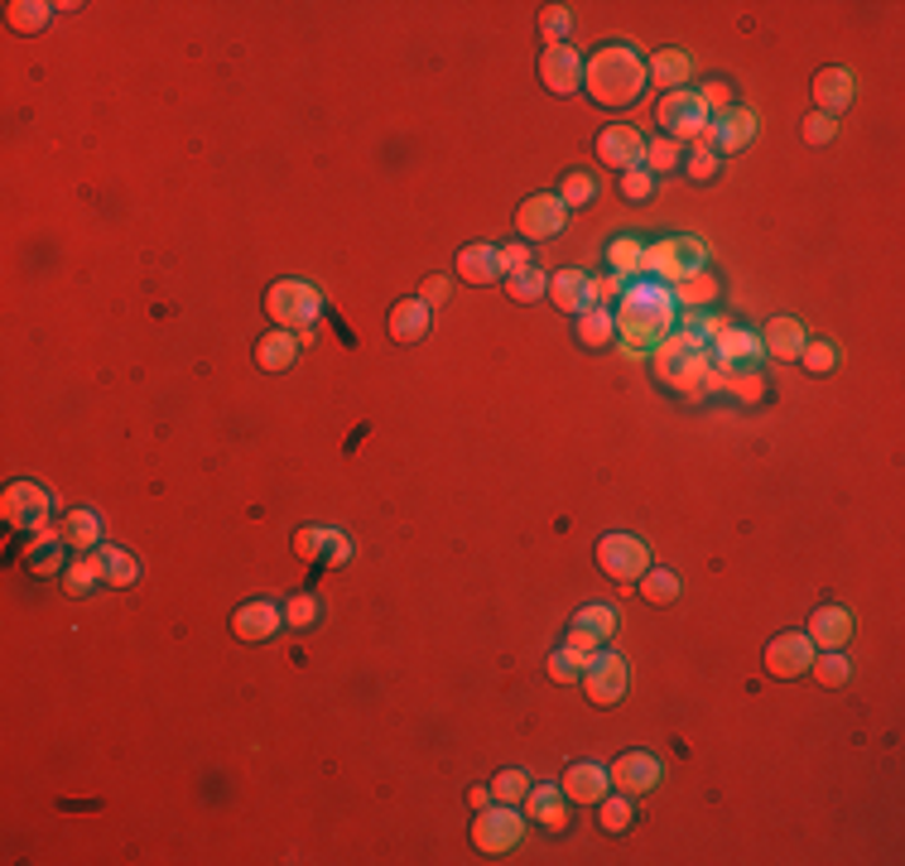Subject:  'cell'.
Instances as JSON below:
<instances>
[{"label":"cell","instance_id":"cell-32","mask_svg":"<svg viewBox=\"0 0 905 866\" xmlns=\"http://www.w3.org/2000/svg\"><path fill=\"white\" fill-rule=\"evenodd\" d=\"M569 626H578L583 636H593L597 645H607L612 636H617V626H622V616H617V607H607V602H583L573 612Z\"/></svg>","mask_w":905,"mask_h":866},{"label":"cell","instance_id":"cell-30","mask_svg":"<svg viewBox=\"0 0 905 866\" xmlns=\"http://www.w3.org/2000/svg\"><path fill=\"white\" fill-rule=\"evenodd\" d=\"M573 333H578V343H583V347L602 351V347L617 343V319H612V309L593 303V309H583V313L573 319Z\"/></svg>","mask_w":905,"mask_h":866},{"label":"cell","instance_id":"cell-60","mask_svg":"<svg viewBox=\"0 0 905 866\" xmlns=\"http://www.w3.org/2000/svg\"><path fill=\"white\" fill-rule=\"evenodd\" d=\"M467 804H473V813L487 809V804H491V785H473V789H467Z\"/></svg>","mask_w":905,"mask_h":866},{"label":"cell","instance_id":"cell-52","mask_svg":"<svg viewBox=\"0 0 905 866\" xmlns=\"http://www.w3.org/2000/svg\"><path fill=\"white\" fill-rule=\"evenodd\" d=\"M728 390L742 400V405H756V400L766 395V376L762 371H738V376H728Z\"/></svg>","mask_w":905,"mask_h":866},{"label":"cell","instance_id":"cell-5","mask_svg":"<svg viewBox=\"0 0 905 866\" xmlns=\"http://www.w3.org/2000/svg\"><path fill=\"white\" fill-rule=\"evenodd\" d=\"M708 371H713V357H708V347H689L680 333H670L665 343L655 347V376L674 390H684V395H694L698 385L708 381Z\"/></svg>","mask_w":905,"mask_h":866},{"label":"cell","instance_id":"cell-11","mask_svg":"<svg viewBox=\"0 0 905 866\" xmlns=\"http://www.w3.org/2000/svg\"><path fill=\"white\" fill-rule=\"evenodd\" d=\"M756 136V116L746 112V106H728V112H718V116H708V126H704V136L694 140V150H713L718 160L722 154H738L746 150Z\"/></svg>","mask_w":905,"mask_h":866},{"label":"cell","instance_id":"cell-12","mask_svg":"<svg viewBox=\"0 0 905 866\" xmlns=\"http://www.w3.org/2000/svg\"><path fill=\"white\" fill-rule=\"evenodd\" d=\"M569 222V207H564L559 193H530V198L515 207V231L535 246V241H554Z\"/></svg>","mask_w":905,"mask_h":866},{"label":"cell","instance_id":"cell-6","mask_svg":"<svg viewBox=\"0 0 905 866\" xmlns=\"http://www.w3.org/2000/svg\"><path fill=\"white\" fill-rule=\"evenodd\" d=\"M578 684H583L588 703L607 713V707H617V703L626 698V684H631V674H626V660H622V655L602 645L597 655H588V669H583V679H578Z\"/></svg>","mask_w":905,"mask_h":866},{"label":"cell","instance_id":"cell-53","mask_svg":"<svg viewBox=\"0 0 905 866\" xmlns=\"http://www.w3.org/2000/svg\"><path fill=\"white\" fill-rule=\"evenodd\" d=\"M684 174H689L694 183H713L718 174H722V160L713 150H694L689 160H684Z\"/></svg>","mask_w":905,"mask_h":866},{"label":"cell","instance_id":"cell-49","mask_svg":"<svg viewBox=\"0 0 905 866\" xmlns=\"http://www.w3.org/2000/svg\"><path fill=\"white\" fill-rule=\"evenodd\" d=\"M559 198H564V207H588L597 198V178L593 174H569L559 183Z\"/></svg>","mask_w":905,"mask_h":866},{"label":"cell","instance_id":"cell-54","mask_svg":"<svg viewBox=\"0 0 905 866\" xmlns=\"http://www.w3.org/2000/svg\"><path fill=\"white\" fill-rule=\"evenodd\" d=\"M698 102H704L708 116H718V112H728V106H732V88H728L722 78H713V82H704V88H698Z\"/></svg>","mask_w":905,"mask_h":866},{"label":"cell","instance_id":"cell-18","mask_svg":"<svg viewBox=\"0 0 905 866\" xmlns=\"http://www.w3.org/2000/svg\"><path fill=\"white\" fill-rule=\"evenodd\" d=\"M593 150H597V160L607 164V169L626 174V169H641V160H646V136H641L636 126H602V136L593 140Z\"/></svg>","mask_w":905,"mask_h":866},{"label":"cell","instance_id":"cell-1","mask_svg":"<svg viewBox=\"0 0 905 866\" xmlns=\"http://www.w3.org/2000/svg\"><path fill=\"white\" fill-rule=\"evenodd\" d=\"M674 309H680L674 295L665 285H655V279L626 285V295L617 299V309H612V319H617V343L631 351V357L655 351L674 327Z\"/></svg>","mask_w":905,"mask_h":866},{"label":"cell","instance_id":"cell-41","mask_svg":"<svg viewBox=\"0 0 905 866\" xmlns=\"http://www.w3.org/2000/svg\"><path fill=\"white\" fill-rule=\"evenodd\" d=\"M670 295H674V303H684V309H698V303H713V299H718V279L708 275V270H698V275H689V279H680Z\"/></svg>","mask_w":905,"mask_h":866},{"label":"cell","instance_id":"cell-4","mask_svg":"<svg viewBox=\"0 0 905 866\" xmlns=\"http://www.w3.org/2000/svg\"><path fill=\"white\" fill-rule=\"evenodd\" d=\"M698 270H708V251L698 236H665L655 246H646V275L641 279H655V285L674 289L680 279H689Z\"/></svg>","mask_w":905,"mask_h":866},{"label":"cell","instance_id":"cell-17","mask_svg":"<svg viewBox=\"0 0 905 866\" xmlns=\"http://www.w3.org/2000/svg\"><path fill=\"white\" fill-rule=\"evenodd\" d=\"M539 82L554 92V96H573L583 88V58H578L573 44H545L539 54Z\"/></svg>","mask_w":905,"mask_h":866},{"label":"cell","instance_id":"cell-35","mask_svg":"<svg viewBox=\"0 0 905 866\" xmlns=\"http://www.w3.org/2000/svg\"><path fill=\"white\" fill-rule=\"evenodd\" d=\"M92 588H102V564H96V549L78 554L72 564L63 568V592L68 597H88Z\"/></svg>","mask_w":905,"mask_h":866},{"label":"cell","instance_id":"cell-3","mask_svg":"<svg viewBox=\"0 0 905 866\" xmlns=\"http://www.w3.org/2000/svg\"><path fill=\"white\" fill-rule=\"evenodd\" d=\"M265 313H270L275 327H285V333L309 337L313 323H318V313H323V295L309 285V279L285 275V279H275V285L265 289Z\"/></svg>","mask_w":905,"mask_h":866},{"label":"cell","instance_id":"cell-44","mask_svg":"<svg viewBox=\"0 0 905 866\" xmlns=\"http://www.w3.org/2000/svg\"><path fill=\"white\" fill-rule=\"evenodd\" d=\"M583 669H588V655L569 650V645H559V650L549 655V679H554V684H578Z\"/></svg>","mask_w":905,"mask_h":866},{"label":"cell","instance_id":"cell-43","mask_svg":"<svg viewBox=\"0 0 905 866\" xmlns=\"http://www.w3.org/2000/svg\"><path fill=\"white\" fill-rule=\"evenodd\" d=\"M684 164V145L680 140H646V174H670V169H680Z\"/></svg>","mask_w":905,"mask_h":866},{"label":"cell","instance_id":"cell-42","mask_svg":"<svg viewBox=\"0 0 905 866\" xmlns=\"http://www.w3.org/2000/svg\"><path fill=\"white\" fill-rule=\"evenodd\" d=\"M597 823H602V833H626V828L636 823V809H631V795H607L597 804Z\"/></svg>","mask_w":905,"mask_h":866},{"label":"cell","instance_id":"cell-28","mask_svg":"<svg viewBox=\"0 0 905 866\" xmlns=\"http://www.w3.org/2000/svg\"><path fill=\"white\" fill-rule=\"evenodd\" d=\"M299 351H304V337L299 333H285V327H275V333H265L256 343V366L260 371H289V366L299 361Z\"/></svg>","mask_w":905,"mask_h":866},{"label":"cell","instance_id":"cell-10","mask_svg":"<svg viewBox=\"0 0 905 866\" xmlns=\"http://www.w3.org/2000/svg\"><path fill=\"white\" fill-rule=\"evenodd\" d=\"M655 126L665 130V140H698L704 136V126H708V112H704V102H698V92L694 88H684V92H665L660 96V106H655Z\"/></svg>","mask_w":905,"mask_h":866},{"label":"cell","instance_id":"cell-57","mask_svg":"<svg viewBox=\"0 0 905 866\" xmlns=\"http://www.w3.org/2000/svg\"><path fill=\"white\" fill-rule=\"evenodd\" d=\"M419 299H425L429 309L449 303V299H453V279H449V275H429V279H425V289H419Z\"/></svg>","mask_w":905,"mask_h":866},{"label":"cell","instance_id":"cell-25","mask_svg":"<svg viewBox=\"0 0 905 866\" xmlns=\"http://www.w3.org/2000/svg\"><path fill=\"white\" fill-rule=\"evenodd\" d=\"M804 636L814 640V650H843L852 640V612L848 607H819L804 626Z\"/></svg>","mask_w":905,"mask_h":866},{"label":"cell","instance_id":"cell-7","mask_svg":"<svg viewBox=\"0 0 905 866\" xmlns=\"http://www.w3.org/2000/svg\"><path fill=\"white\" fill-rule=\"evenodd\" d=\"M521 838H525V819L515 813V804H497V809H477V819H473V847L477 852H487V857H501V852H511V847H521Z\"/></svg>","mask_w":905,"mask_h":866},{"label":"cell","instance_id":"cell-16","mask_svg":"<svg viewBox=\"0 0 905 866\" xmlns=\"http://www.w3.org/2000/svg\"><path fill=\"white\" fill-rule=\"evenodd\" d=\"M280 631H285V607L265 602V597H256V602H241L232 612V636L246 640V645H265V640L280 636Z\"/></svg>","mask_w":905,"mask_h":866},{"label":"cell","instance_id":"cell-34","mask_svg":"<svg viewBox=\"0 0 905 866\" xmlns=\"http://www.w3.org/2000/svg\"><path fill=\"white\" fill-rule=\"evenodd\" d=\"M607 270L626 275V279H641L646 275V241L641 236H617L607 246Z\"/></svg>","mask_w":905,"mask_h":866},{"label":"cell","instance_id":"cell-59","mask_svg":"<svg viewBox=\"0 0 905 866\" xmlns=\"http://www.w3.org/2000/svg\"><path fill=\"white\" fill-rule=\"evenodd\" d=\"M564 645H569V650H578V655H597L602 645L593 640V636H583V631L578 626H569V636H564Z\"/></svg>","mask_w":905,"mask_h":866},{"label":"cell","instance_id":"cell-56","mask_svg":"<svg viewBox=\"0 0 905 866\" xmlns=\"http://www.w3.org/2000/svg\"><path fill=\"white\" fill-rule=\"evenodd\" d=\"M626 295V275H602V279H593V303H602V309H612Z\"/></svg>","mask_w":905,"mask_h":866},{"label":"cell","instance_id":"cell-40","mask_svg":"<svg viewBox=\"0 0 905 866\" xmlns=\"http://www.w3.org/2000/svg\"><path fill=\"white\" fill-rule=\"evenodd\" d=\"M810 674H814V684H824V689H843L852 679V665L843 650H824V655H814Z\"/></svg>","mask_w":905,"mask_h":866},{"label":"cell","instance_id":"cell-15","mask_svg":"<svg viewBox=\"0 0 905 866\" xmlns=\"http://www.w3.org/2000/svg\"><path fill=\"white\" fill-rule=\"evenodd\" d=\"M607 775H612V789H617V795L641 799L665 780V765H660V755H650V751H626V755L612 761Z\"/></svg>","mask_w":905,"mask_h":866},{"label":"cell","instance_id":"cell-26","mask_svg":"<svg viewBox=\"0 0 905 866\" xmlns=\"http://www.w3.org/2000/svg\"><path fill=\"white\" fill-rule=\"evenodd\" d=\"M549 299H554V309H559V313L578 319L583 309H593V275H583V270L549 275Z\"/></svg>","mask_w":905,"mask_h":866},{"label":"cell","instance_id":"cell-51","mask_svg":"<svg viewBox=\"0 0 905 866\" xmlns=\"http://www.w3.org/2000/svg\"><path fill=\"white\" fill-rule=\"evenodd\" d=\"M347 558H352V540H347L343 530H323V554H318V564H323V568H343Z\"/></svg>","mask_w":905,"mask_h":866},{"label":"cell","instance_id":"cell-24","mask_svg":"<svg viewBox=\"0 0 905 866\" xmlns=\"http://www.w3.org/2000/svg\"><path fill=\"white\" fill-rule=\"evenodd\" d=\"M457 279H463V285H497V279H506L501 251L491 246V241H473V246H463V251H457Z\"/></svg>","mask_w":905,"mask_h":866},{"label":"cell","instance_id":"cell-55","mask_svg":"<svg viewBox=\"0 0 905 866\" xmlns=\"http://www.w3.org/2000/svg\"><path fill=\"white\" fill-rule=\"evenodd\" d=\"M294 554L304 558V564H318V554H323V530H318V524L294 530Z\"/></svg>","mask_w":905,"mask_h":866},{"label":"cell","instance_id":"cell-48","mask_svg":"<svg viewBox=\"0 0 905 866\" xmlns=\"http://www.w3.org/2000/svg\"><path fill=\"white\" fill-rule=\"evenodd\" d=\"M800 140L804 145H814V150H824V145H834L838 140V120L834 116H824V112H810L800 120Z\"/></svg>","mask_w":905,"mask_h":866},{"label":"cell","instance_id":"cell-37","mask_svg":"<svg viewBox=\"0 0 905 866\" xmlns=\"http://www.w3.org/2000/svg\"><path fill=\"white\" fill-rule=\"evenodd\" d=\"M506 285V295H511L515 303H539V299H549V275L545 270H535V265H525V270H511L501 279Z\"/></svg>","mask_w":905,"mask_h":866},{"label":"cell","instance_id":"cell-8","mask_svg":"<svg viewBox=\"0 0 905 866\" xmlns=\"http://www.w3.org/2000/svg\"><path fill=\"white\" fill-rule=\"evenodd\" d=\"M0 516H5L10 530H44L48 516H54V496L44 492L39 482H10L0 492Z\"/></svg>","mask_w":905,"mask_h":866},{"label":"cell","instance_id":"cell-31","mask_svg":"<svg viewBox=\"0 0 905 866\" xmlns=\"http://www.w3.org/2000/svg\"><path fill=\"white\" fill-rule=\"evenodd\" d=\"M96 564H102V588H136V578H140V564H136V554H126V549H116V544H102L96 549Z\"/></svg>","mask_w":905,"mask_h":866},{"label":"cell","instance_id":"cell-47","mask_svg":"<svg viewBox=\"0 0 905 866\" xmlns=\"http://www.w3.org/2000/svg\"><path fill=\"white\" fill-rule=\"evenodd\" d=\"M525 795H530V775L525 771H515V765H511V771L491 775V799H497V804H521Z\"/></svg>","mask_w":905,"mask_h":866},{"label":"cell","instance_id":"cell-45","mask_svg":"<svg viewBox=\"0 0 905 866\" xmlns=\"http://www.w3.org/2000/svg\"><path fill=\"white\" fill-rule=\"evenodd\" d=\"M800 366L810 376H828V371H838V347L834 343H824V337H810L800 351Z\"/></svg>","mask_w":905,"mask_h":866},{"label":"cell","instance_id":"cell-13","mask_svg":"<svg viewBox=\"0 0 905 866\" xmlns=\"http://www.w3.org/2000/svg\"><path fill=\"white\" fill-rule=\"evenodd\" d=\"M810 665H814V640L804 636V631H780V636H770L766 640V655H762V669L770 679H800V674H810Z\"/></svg>","mask_w":905,"mask_h":866},{"label":"cell","instance_id":"cell-2","mask_svg":"<svg viewBox=\"0 0 905 866\" xmlns=\"http://www.w3.org/2000/svg\"><path fill=\"white\" fill-rule=\"evenodd\" d=\"M646 58L631 44H602L583 63V92L607 112H626L646 96Z\"/></svg>","mask_w":905,"mask_h":866},{"label":"cell","instance_id":"cell-46","mask_svg":"<svg viewBox=\"0 0 905 866\" xmlns=\"http://www.w3.org/2000/svg\"><path fill=\"white\" fill-rule=\"evenodd\" d=\"M539 34H545V44H569L573 10L569 5H545V10H539Z\"/></svg>","mask_w":905,"mask_h":866},{"label":"cell","instance_id":"cell-36","mask_svg":"<svg viewBox=\"0 0 905 866\" xmlns=\"http://www.w3.org/2000/svg\"><path fill=\"white\" fill-rule=\"evenodd\" d=\"M48 20H54V5H48V0H10L5 5V24L15 34H39Z\"/></svg>","mask_w":905,"mask_h":866},{"label":"cell","instance_id":"cell-27","mask_svg":"<svg viewBox=\"0 0 905 866\" xmlns=\"http://www.w3.org/2000/svg\"><path fill=\"white\" fill-rule=\"evenodd\" d=\"M646 72H650L655 88L684 92V88H689V78H694V58L684 54V48H655V54L646 58Z\"/></svg>","mask_w":905,"mask_h":866},{"label":"cell","instance_id":"cell-33","mask_svg":"<svg viewBox=\"0 0 905 866\" xmlns=\"http://www.w3.org/2000/svg\"><path fill=\"white\" fill-rule=\"evenodd\" d=\"M58 534H63V544L78 549V554L102 549V520H96V510H68L63 524H58Z\"/></svg>","mask_w":905,"mask_h":866},{"label":"cell","instance_id":"cell-14","mask_svg":"<svg viewBox=\"0 0 905 866\" xmlns=\"http://www.w3.org/2000/svg\"><path fill=\"white\" fill-rule=\"evenodd\" d=\"M708 357L722 366L718 376H722V385H728V376H738V371H762V337L746 333V327H722Z\"/></svg>","mask_w":905,"mask_h":866},{"label":"cell","instance_id":"cell-50","mask_svg":"<svg viewBox=\"0 0 905 866\" xmlns=\"http://www.w3.org/2000/svg\"><path fill=\"white\" fill-rule=\"evenodd\" d=\"M617 188H622L626 203H650L655 198V174H646V169H626Z\"/></svg>","mask_w":905,"mask_h":866},{"label":"cell","instance_id":"cell-20","mask_svg":"<svg viewBox=\"0 0 905 866\" xmlns=\"http://www.w3.org/2000/svg\"><path fill=\"white\" fill-rule=\"evenodd\" d=\"M429 323H433V309H429L425 299H401V303L391 309V319H385L395 347H415V343H425V337H429Z\"/></svg>","mask_w":905,"mask_h":866},{"label":"cell","instance_id":"cell-29","mask_svg":"<svg viewBox=\"0 0 905 866\" xmlns=\"http://www.w3.org/2000/svg\"><path fill=\"white\" fill-rule=\"evenodd\" d=\"M24 568L34 573V578H63V568H68V544H63V534H39V540L30 544V554H24Z\"/></svg>","mask_w":905,"mask_h":866},{"label":"cell","instance_id":"cell-39","mask_svg":"<svg viewBox=\"0 0 905 866\" xmlns=\"http://www.w3.org/2000/svg\"><path fill=\"white\" fill-rule=\"evenodd\" d=\"M636 592H641L650 607H670V602H680L684 588H680V578H674L670 568H646L641 573V588H636Z\"/></svg>","mask_w":905,"mask_h":866},{"label":"cell","instance_id":"cell-58","mask_svg":"<svg viewBox=\"0 0 905 866\" xmlns=\"http://www.w3.org/2000/svg\"><path fill=\"white\" fill-rule=\"evenodd\" d=\"M497 251H501V270L506 275L525 270V265H530V246H525V241H511V246H497Z\"/></svg>","mask_w":905,"mask_h":866},{"label":"cell","instance_id":"cell-22","mask_svg":"<svg viewBox=\"0 0 905 866\" xmlns=\"http://www.w3.org/2000/svg\"><path fill=\"white\" fill-rule=\"evenodd\" d=\"M804 343H810V333H804V319H794V313H776L762 333L766 357H776V361H800Z\"/></svg>","mask_w":905,"mask_h":866},{"label":"cell","instance_id":"cell-38","mask_svg":"<svg viewBox=\"0 0 905 866\" xmlns=\"http://www.w3.org/2000/svg\"><path fill=\"white\" fill-rule=\"evenodd\" d=\"M285 626L299 631V636L318 631V626H323V602H318L313 592H294V597L285 602Z\"/></svg>","mask_w":905,"mask_h":866},{"label":"cell","instance_id":"cell-19","mask_svg":"<svg viewBox=\"0 0 905 866\" xmlns=\"http://www.w3.org/2000/svg\"><path fill=\"white\" fill-rule=\"evenodd\" d=\"M559 789L569 804H602L612 795V775H607V765H597V761H573Z\"/></svg>","mask_w":905,"mask_h":866},{"label":"cell","instance_id":"cell-21","mask_svg":"<svg viewBox=\"0 0 905 866\" xmlns=\"http://www.w3.org/2000/svg\"><path fill=\"white\" fill-rule=\"evenodd\" d=\"M530 823L545 828V833H564L569 828V799H564L559 785H530V795L521 799Z\"/></svg>","mask_w":905,"mask_h":866},{"label":"cell","instance_id":"cell-9","mask_svg":"<svg viewBox=\"0 0 905 866\" xmlns=\"http://www.w3.org/2000/svg\"><path fill=\"white\" fill-rule=\"evenodd\" d=\"M597 568L612 582H641V573L650 568V544L636 534H602L597 540Z\"/></svg>","mask_w":905,"mask_h":866},{"label":"cell","instance_id":"cell-23","mask_svg":"<svg viewBox=\"0 0 905 866\" xmlns=\"http://www.w3.org/2000/svg\"><path fill=\"white\" fill-rule=\"evenodd\" d=\"M814 112H824V116H843L852 106V72L848 68H819L814 72Z\"/></svg>","mask_w":905,"mask_h":866}]
</instances>
